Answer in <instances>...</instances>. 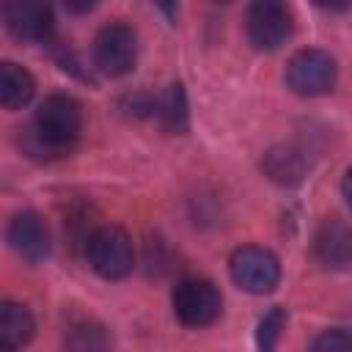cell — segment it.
<instances>
[{"label": "cell", "instance_id": "1", "mask_svg": "<svg viewBox=\"0 0 352 352\" xmlns=\"http://www.w3.org/2000/svg\"><path fill=\"white\" fill-rule=\"evenodd\" d=\"M82 132V110L69 94H50L33 113L25 129V148L38 160H55L69 154Z\"/></svg>", "mask_w": 352, "mask_h": 352}, {"label": "cell", "instance_id": "2", "mask_svg": "<svg viewBox=\"0 0 352 352\" xmlns=\"http://www.w3.org/2000/svg\"><path fill=\"white\" fill-rule=\"evenodd\" d=\"M85 258L104 280H121L135 267L132 236L121 226H99L85 239Z\"/></svg>", "mask_w": 352, "mask_h": 352}, {"label": "cell", "instance_id": "3", "mask_svg": "<svg viewBox=\"0 0 352 352\" xmlns=\"http://www.w3.org/2000/svg\"><path fill=\"white\" fill-rule=\"evenodd\" d=\"M283 80L297 96H322V94L333 91V85L338 80V66L330 52L311 47V50H300L289 58Z\"/></svg>", "mask_w": 352, "mask_h": 352}, {"label": "cell", "instance_id": "4", "mask_svg": "<svg viewBox=\"0 0 352 352\" xmlns=\"http://www.w3.org/2000/svg\"><path fill=\"white\" fill-rule=\"evenodd\" d=\"M170 305L184 327H206L220 316L223 294L206 278H184L173 286Z\"/></svg>", "mask_w": 352, "mask_h": 352}, {"label": "cell", "instance_id": "5", "mask_svg": "<svg viewBox=\"0 0 352 352\" xmlns=\"http://www.w3.org/2000/svg\"><path fill=\"white\" fill-rule=\"evenodd\" d=\"M231 278L242 292L250 294H270L280 280V261L272 250L258 245H245L231 253L228 261Z\"/></svg>", "mask_w": 352, "mask_h": 352}, {"label": "cell", "instance_id": "6", "mask_svg": "<svg viewBox=\"0 0 352 352\" xmlns=\"http://www.w3.org/2000/svg\"><path fill=\"white\" fill-rule=\"evenodd\" d=\"M138 60V36L124 22H110L99 28L94 38V63L107 77H121L135 69Z\"/></svg>", "mask_w": 352, "mask_h": 352}, {"label": "cell", "instance_id": "7", "mask_svg": "<svg viewBox=\"0 0 352 352\" xmlns=\"http://www.w3.org/2000/svg\"><path fill=\"white\" fill-rule=\"evenodd\" d=\"M248 38L256 50L261 52H272L278 47H283L292 38L294 30V19L289 6L278 3V0H258L248 8Z\"/></svg>", "mask_w": 352, "mask_h": 352}, {"label": "cell", "instance_id": "8", "mask_svg": "<svg viewBox=\"0 0 352 352\" xmlns=\"http://www.w3.org/2000/svg\"><path fill=\"white\" fill-rule=\"evenodd\" d=\"M6 239L11 245V250L30 261V264H38L50 256V248H52V236H50V228L44 223V217L33 209H25V212H16L6 228Z\"/></svg>", "mask_w": 352, "mask_h": 352}, {"label": "cell", "instance_id": "9", "mask_svg": "<svg viewBox=\"0 0 352 352\" xmlns=\"http://www.w3.org/2000/svg\"><path fill=\"white\" fill-rule=\"evenodd\" d=\"M3 19L19 41L47 44L55 33L52 8L44 3H8L3 8Z\"/></svg>", "mask_w": 352, "mask_h": 352}, {"label": "cell", "instance_id": "10", "mask_svg": "<svg viewBox=\"0 0 352 352\" xmlns=\"http://www.w3.org/2000/svg\"><path fill=\"white\" fill-rule=\"evenodd\" d=\"M314 256L327 270H346L352 258V234L341 217H327L314 236Z\"/></svg>", "mask_w": 352, "mask_h": 352}, {"label": "cell", "instance_id": "11", "mask_svg": "<svg viewBox=\"0 0 352 352\" xmlns=\"http://www.w3.org/2000/svg\"><path fill=\"white\" fill-rule=\"evenodd\" d=\"M36 336V319L28 305L16 300H0V349L16 352Z\"/></svg>", "mask_w": 352, "mask_h": 352}, {"label": "cell", "instance_id": "12", "mask_svg": "<svg viewBox=\"0 0 352 352\" xmlns=\"http://www.w3.org/2000/svg\"><path fill=\"white\" fill-rule=\"evenodd\" d=\"M261 170L275 184L294 187L302 182V176L308 170V157L294 146H272L261 160Z\"/></svg>", "mask_w": 352, "mask_h": 352}, {"label": "cell", "instance_id": "13", "mask_svg": "<svg viewBox=\"0 0 352 352\" xmlns=\"http://www.w3.org/2000/svg\"><path fill=\"white\" fill-rule=\"evenodd\" d=\"M36 94L33 74L16 60H0V107L22 110Z\"/></svg>", "mask_w": 352, "mask_h": 352}, {"label": "cell", "instance_id": "14", "mask_svg": "<svg viewBox=\"0 0 352 352\" xmlns=\"http://www.w3.org/2000/svg\"><path fill=\"white\" fill-rule=\"evenodd\" d=\"M154 116L160 118L162 129L170 135H184L190 126V113H187V94L182 82H170L157 99H154Z\"/></svg>", "mask_w": 352, "mask_h": 352}, {"label": "cell", "instance_id": "15", "mask_svg": "<svg viewBox=\"0 0 352 352\" xmlns=\"http://www.w3.org/2000/svg\"><path fill=\"white\" fill-rule=\"evenodd\" d=\"M66 344H69V352H107L110 349V338H107L104 327L96 322L72 324Z\"/></svg>", "mask_w": 352, "mask_h": 352}, {"label": "cell", "instance_id": "16", "mask_svg": "<svg viewBox=\"0 0 352 352\" xmlns=\"http://www.w3.org/2000/svg\"><path fill=\"white\" fill-rule=\"evenodd\" d=\"M286 327V311L280 305L270 308L261 319H258V330H256V344H258V352H275L278 341H280V333Z\"/></svg>", "mask_w": 352, "mask_h": 352}, {"label": "cell", "instance_id": "17", "mask_svg": "<svg viewBox=\"0 0 352 352\" xmlns=\"http://www.w3.org/2000/svg\"><path fill=\"white\" fill-rule=\"evenodd\" d=\"M311 352H352V336L344 327L324 330V333H319L314 338Z\"/></svg>", "mask_w": 352, "mask_h": 352}]
</instances>
